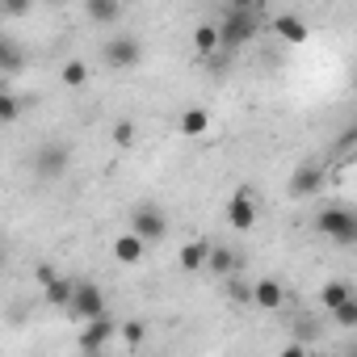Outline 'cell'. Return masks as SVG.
<instances>
[{
  "label": "cell",
  "mask_w": 357,
  "mask_h": 357,
  "mask_svg": "<svg viewBox=\"0 0 357 357\" xmlns=\"http://www.w3.org/2000/svg\"><path fill=\"white\" fill-rule=\"evenodd\" d=\"M257 13H252V5H231L227 13H223V22H219V38H223V47H219V55H231V51H240L252 34H257Z\"/></svg>",
  "instance_id": "obj_1"
},
{
  "label": "cell",
  "mask_w": 357,
  "mask_h": 357,
  "mask_svg": "<svg viewBox=\"0 0 357 357\" xmlns=\"http://www.w3.org/2000/svg\"><path fill=\"white\" fill-rule=\"evenodd\" d=\"M315 231L328 236L332 244H357V211H349V206H324L315 215Z\"/></svg>",
  "instance_id": "obj_2"
},
{
  "label": "cell",
  "mask_w": 357,
  "mask_h": 357,
  "mask_svg": "<svg viewBox=\"0 0 357 357\" xmlns=\"http://www.w3.org/2000/svg\"><path fill=\"white\" fill-rule=\"evenodd\" d=\"M101 59H105V68H114V72H130V68L143 63V43H139L135 34H118V38H109V43L101 47Z\"/></svg>",
  "instance_id": "obj_3"
},
{
  "label": "cell",
  "mask_w": 357,
  "mask_h": 357,
  "mask_svg": "<svg viewBox=\"0 0 357 357\" xmlns=\"http://www.w3.org/2000/svg\"><path fill=\"white\" fill-rule=\"evenodd\" d=\"M68 168H72L68 143H43L34 151V176H43V181H59V176H68Z\"/></svg>",
  "instance_id": "obj_4"
},
{
  "label": "cell",
  "mask_w": 357,
  "mask_h": 357,
  "mask_svg": "<svg viewBox=\"0 0 357 357\" xmlns=\"http://www.w3.org/2000/svg\"><path fill=\"white\" fill-rule=\"evenodd\" d=\"M130 231H139L147 244H155V240H164V236H168V215H164L160 206L143 202V206H135V211H130Z\"/></svg>",
  "instance_id": "obj_5"
},
{
  "label": "cell",
  "mask_w": 357,
  "mask_h": 357,
  "mask_svg": "<svg viewBox=\"0 0 357 357\" xmlns=\"http://www.w3.org/2000/svg\"><path fill=\"white\" fill-rule=\"evenodd\" d=\"M76 319H97V315H105L109 307H105V294H101V286H93V282H76V298H72V307H68Z\"/></svg>",
  "instance_id": "obj_6"
},
{
  "label": "cell",
  "mask_w": 357,
  "mask_h": 357,
  "mask_svg": "<svg viewBox=\"0 0 357 357\" xmlns=\"http://www.w3.org/2000/svg\"><path fill=\"white\" fill-rule=\"evenodd\" d=\"M118 332H122V328L114 324V315H109V311H105V315H97V319H89V324H84V332H80V353H97V349H105Z\"/></svg>",
  "instance_id": "obj_7"
},
{
  "label": "cell",
  "mask_w": 357,
  "mask_h": 357,
  "mask_svg": "<svg viewBox=\"0 0 357 357\" xmlns=\"http://www.w3.org/2000/svg\"><path fill=\"white\" fill-rule=\"evenodd\" d=\"M324 190V168L319 164H298L294 176H290V194L294 198H315Z\"/></svg>",
  "instance_id": "obj_8"
},
{
  "label": "cell",
  "mask_w": 357,
  "mask_h": 357,
  "mask_svg": "<svg viewBox=\"0 0 357 357\" xmlns=\"http://www.w3.org/2000/svg\"><path fill=\"white\" fill-rule=\"evenodd\" d=\"M227 223L236 231H252L257 227V206H252V194L248 190H236V198L227 202Z\"/></svg>",
  "instance_id": "obj_9"
},
{
  "label": "cell",
  "mask_w": 357,
  "mask_h": 357,
  "mask_svg": "<svg viewBox=\"0 0 357 357\" xmlns=\"http://www.w3.org/2000/svg\"><path fill=\"white\" fill-rule=\"evenodd\" d=\"M273 34H278L286 47H303L311 30H307L303 17H294V13H278V17H273Z\"/></svg>",
  "instance_id": "obj_10"
},
{
  "label": "cell",
  "mask_w": 357,
  "mask_h": 357,
  "mask_svg": "<svg viewBox=\"0 0 357 357\" xmlns=\"http://www.w3.org/2000/svg\"><path fill=\"white\" fill-rule=\"evenodd\" d=\"M143 252H147V240H143L139 231H126V236H118V240H114V257H118L122 265H139V261H143Z\"/></svg>",
  "instance_id": "obj_11"
},
{
  "label": "cell",
  "mask_w": 357,
  "mask_h": 357,
  "mask_svg": "<svg viewBox=\"0 0 357 357\" xmlns=\"http://www.w3.org/2000/svg\"><path fill=\"white\" fill-rule=\"evenodd\" d=\"M252 303H257L261 311H278V307L286 303V290H282V282H273V278L257 282V286H252Z\"/></svg>",
  "instance_id": "obj_12"
},
{
  "label": "cell",
  "mask_w": 357,
  "mask_h": 357,
  "mask_svg": "<svg viewBox=\"0 0 357 357\" xmlns=\"http://www.w3.org/2000/svg\"><path fill=\"white\" fill-rule=\"evenodd\" d=\"M176 261H181L185 273H198V269L211 265V244H206V240H194V244H185L181 252H176Z\"/></svg>",
  "instance_id": "obj_13"
},
{
  "label": "cell",
  "mask_w": 357,
  "mask_h": 357,
  "mask_svg": "<svg viewBox=\"0 0 357 357\" xmlns=\"http://www.w3.org/2000/svg\"><path fill=\"white\" fill-rule=\"evenodd\" d=\"M43 294H47V303H51V307H63V311H68V307H72V298H76V282L55 273V278L43 286Z\"/></svg>",
  "instance_id": "obj_14"
},
{
  "label": "cell",
  "mask_w": 357,
  "mask_h": 357,
  "mask_svg": "<svg viewBox=\"0 0 357 357\" xmlns=\"http://www.w3.org/2000/svg\"><path fill=\"white\" fill-rule=\"evenodd\" d=\"M84 13L97 26H114L122 17V0H84Z\"/></svg>",
  "instance_id": "obj_15"
},
{
  "label": "cell",
  "mask_w": 357,
  "mask_h": 357,
  "mask_svg": "<svg viewBox=\"0 0 357 357\" xmlns=\"http://www.w3.org/2000/svg\"><path fill=\"white\" fill-rule=\"evenodd\" d=\"M194 47H198L202 59L219 55V47H223V38H219V22H202V26L194 30Z\"/></svg>",
  "instance_id": "obj_16"
},
{
  "label": "cell",
  "mask_w": 357,
  "mask_h": 357,
  "mask_svg": "<svg viewBox=\"0 0 357 357\" xmlns=\"http://www.w3.org/2000/svg\"><path fill=\"white\" fill-rule=\"evenodd\" d=\"M211 273H219V278H231V273H240L244 269V261L231 252V248H211V265H206Z\"/></svg>",
  "instance_id": "obj_17"
},
{
  "label": "cell",
  "mask_w": 357,
  "mask_h": 357,
  "mask_svg": "<svg viewBox=\"0 0 357 357\" xmlns=\"http://www.w3.org/2000/svg\"><path fill=\"white\" fill-rule=\"evenodd\" d=\"M353 298V286L349 282H324V290H319V303L328 307V311H336L340 303H349Z\"/></svg>",
  "instance_id": "obj_18"
},
{
  "label": "cell",
  "mask_w": 357,
  "mask_h": 357,
  "mask_svg": "<svg viewBox=\"0 0 357 357\" xmlns=\"http://www.w3.org/2000/svg\"><path fill=\"white\" fill-rule=\"evenodd\" d=\"M22 47L13 43V38H5V43H0V72H5V76H17L22 72Z\"/></svg>",
  "instance_id": "obj_19"
},
{
  "label": "cell",
  "mask_w": 357,
  "mask_h": 357,
  "mask_svg": "<svg viewBox=\"0 0 357 357\" xmlns=\"http://www.w3.org/2000/svg\"><path fill=\"white\" fill-rule=\"evenodd\" d=\"M206 126H211V114L206 109H185L181 114V135H190V139H198V135H206Z\"/></svg>",
  "instance_id": "obj_20"
},
{
  "label": "cell",
  "mask_w": 357,
  "mask_h": 357,
  "mask_svg": "<svg viewBox=\"0 0 357 357\" xmlns=\"http://www.w3.org/2000/svg\"><path fill=\"white\" fill-rule=\"evenodd\" d=\"M17 118H22V101H17V93H13V89H0V122L13 126Z\"/></svg>",
  "instance_id": "obj_21"
},
{
  "label": "cell",
  "mask_w": 357,
  "mask_h": 357,
  "mask_svg": "<svg viewBox=\"0 0 357 357\" xmlns=\"http://www.w3.org/2000/svg\"><path fill=\"white\" fill-rule=\"evenodd\" d=\"M59 76H63V84H68V89H84V84H89V68H84L80 59H68Z\"/></svg>",
  "instance_id": "obj_22"
},
{
  "label": "cell",
  "mask_w": 357,
  "mask_h": 357,
  "mask_svg": "<svg viewBox=\"0 0 357 357\" xmlns=\"http://www.w3.org/2000/svg\"><path fill=\"white\" fill-rule=\"evenodd\" d=\"M252 286H257V282H244L240 273H231V278H227V298H231V303H252Z\"/></svg>",
  "instance_id": "obj_23"
},
{
  "label": "cell",
  "mask_w": 357,
  "mask_h": 357,
  "mask_svg": "<svg viewBox=\"0 0 357 357\" xmlns=\"http://www.w3.org/2000/svg\"><path fill=\"white\" fill-rule=\"evenodd\" d=\"M135 139H139L135 122H130V118H118V122H114V143H118V147H135Z\"/></svg>",
  "instance_id": "obj_24"
},
{
  "label": "cell",
  "mask_w": 357,
  "mask_h": 357,
  "mask_svg": "<svg viewBox=\"0 0 357 357\" xmlns=\"http://www.w3.org/2000/svg\"><path fill=\"white\" fill-rule=\"evenodd\" d=\"M122 340H126L130 349H139V344L147 340V324H143V319H130V324H122Z\"/></svg>",
  "instance_id": "obj_25"
},
{
  "label": "cell",
  "mask_w": 357,
  "mask_h": 357,
  "mask_svg": "<svg viewBox=\"0 0 357 357\" xmlns=\"http://www.w3.org/2000/svg\"><path fill=\"white\" fill-rule=\"evenodd\" d=\"M332 319H336V328H357V298L340 303V307L332 311Z\"/></svg>",
  "instance_id": "obj_26"
},
{
  "label": "cell",
  "mask_w": 357,
  "mask_h": 357,
  "mask_svg": "<svg viewBox=\"0 0 357 357\" xmlns=\"http://www.w3.org/2000/svg\"><path fill=\"white\" fill-rule=\"evenodd\" d=\"M34 9V0H0V13L5 17H26Z\"/></svg>",
  "instance_id": "obj_27"
},
{
  "label": "cell",
  "mask_w": 357,
  "mask_h": 357,
  "mask_svg": "<svg viewBox=\"0 0 357 357\" xmlns=\"http://www.w3.org/2000/svg\"><path fill=\"white\" fill-rule=\"evenodd\" d=\"M294 332H298V340H307V344H315V340H319V332L311 328V319H298V324H294Z\"/></svg>",
  "instance_id": "obj_28"
},
{
  "label": "cell",
  "mask_w": 357,
  "mask_h": 357,
  "mask_svg": "<svg viewBox=\"0 0 357 357\" xmlns=\"http://www.w3.org/2000/svg\"><path fill=\"white\" fill-rule=\"evenodd\" d=\"M34 278H38V286H47V282L55 278V269H51V265H38V269H34Z\"/></svg>",
  "instance_id": "obj_29"
},
{
  "label": "cell",
  "mask_w": 357,
  "mask_h": 357,
  "mask_svg": "<svg viewBox=\"0 0 357 357\" xmlns=\"http://www.w3.org/2000/svg\"><path fill=\"white\" fill-rule=\"evenodd\" d=\"M47 5H59V0H47Z\"/></svg>",
  "instance_id": "obj_30"
}]
</instances>
